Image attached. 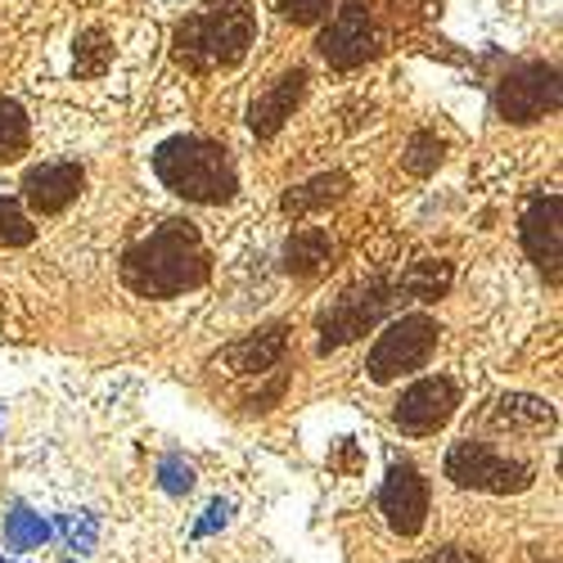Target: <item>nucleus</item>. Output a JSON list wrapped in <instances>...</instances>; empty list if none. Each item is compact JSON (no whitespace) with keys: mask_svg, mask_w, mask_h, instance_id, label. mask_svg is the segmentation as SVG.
<instances>
[{"mask_svg":"<svg viewBox=\"0 0 563 563\" xmlns=\"http://www.w3.org/2000/svg\"><path fill=\"white\" fill-rule=\"evenodd\" d=\"M203 275H208V253L190 221H163L122 257L126 289L145 298H172L180 289H195Z\"/></svg>","mask_w":563,"mask_h":563,"instance_id":"obj_1","label":"nucleus"},{"mask_svg":"<svg viewBox=\"0 0 563 563\" xmlns=\"http://www.w3.org/2000/svg\"><path fill=\"white\" fill-rule=\"evenodd\" d=\"M253 36H257V23L244 0H208L203 10H195L176 27V55L199 73H212V68L240 64L249 55Z\"/></svg>","mask_w":563,"mask_h":563,"instance_id":"obj_2","label":"nucleus"},{"mask_svg":"<svg viewBox=\"0 0 563 563\" xmlns=\"http://www.w3.org/2000/svg\"><path fill=\"white\" fill-rule=\"evenodd\" d=\"M154 167L167 190L195 203H221L234 195V167L225 150L208 145V140H172L154 154Z\"/></svg>","mask_w":563,"mask_h":563,"instance_id":"obj_3","label":"nucleus"},{"mask_svg":"<svg viewBox=\"0 0 563 563\" xmlns=\"http://www.w3.org/2000/svg\"><path fill=\"white\" fill-rule=\"evenodd\" d=\"M438 320H429V316H401V320H393L388 330L379 334V343L369 347V361H365V374L374 384H393V379H401V374H410V369H419L429 356H433V347H438Z\"/></svg>","mask_w":563,"mask_h":563,"instance_id":"obj_4","label":"nucleus"},{"mask_svg":"<svg viewBox=\"0 0 563 563\" xmlns=\"http://www.w3.org/2000/svg\"><path fill=\"white\" fill-rule=\"evenodd\" d=\"M446 478L455 487H468V492H492V496H509V492H523L532 483V468L519 464V460H505L496 455L487 442H474L464 438L446 451Z\"/></svg>","mask_w":563,"mask_h":563,"instance_id":"obj_5","label":"nucleus"},{"mask_svg":"<svg viewBox=\"0 0 563 563\" xmlns=\"http://www.w3.org/2000/svg\"><path fill=\"white\" fill-rule=\"evenodd\" d=\"M559 109V73L550 64L514 68L496 90V113L505 122H537Z\"/></svg>","mask_w":563,"mask_h":563,"instance_id":"obj_6","label":"nucleus"},{"mask_svg":"<svg viewBox=\"0 0 563 563\" xmlns=\"http://www.w3.org/2000/svg\"><path fill=\"white\" fill-rule=\"evenodd\" d=\"M388 302H393V298H388V289L379 285V279H369V285L343 294L330 311H324V320H320V352H330V347H343V343L361 339L369 324L388 311Z\"/></svg>","mask_w":563,"mask_h":563,"instance_id":"obj_7","label":"nucleus"},{"mask_svg":"<svg viewBox=\"0 0 563 563\" xmlns=\"http://www.w3.org/2000/svg\"><path fill=\"white\" fill-rule=\"evenodd\" d=\"M455 406H460V388L446 379V374H438V379H419L397 401V429L410 433V438H429L455 415Z\"/></svg>","mask_w":563,"mask_h":563,"instance_id":"obj_8","label":"nucleus"},{"mask_svg":"<svg viewBox=\"0 0 563 563\" xmlns=\"http://www.w3.org/2000/svg\"><path fill=\"white\" fill-rule=\"evenodd\" d=\"M320 55L334 68H356L374 55V10L369 0H347L320 36Z\"/></svg>","mask_w":563,"mask_h":563,"instance_id":"obj_9","label":"nucleus"},{"mask_svg":"<svg viewBox=\"0 0 563 563\" xmlns=\"http://www.w3.org/2000/svg\"><path fill=\"white\" fill-rule=\"evenodd\" d=\"M379 509H384V519L393 532L401 537H415L419 528H424V514H429V483L419 478V468L397 460L388 468V483L379 492Z\"/></svg>","mask_w":563,"mask_h":563,"instance_id":"obj_10","label":"nucleus"},{"mask_svg":"<svg viewBox=\"0 0 563 563\" xmlns=\"http://www.w3.org/2000/svg\"><path fill=\"white\" fill-rule=\"evenodd\" d=\"M523 249L528 257L550 275V285L559 279V195H537L523 212Z\"/></svg>","mask_w":563,"mask_h":563,"instance_id":"obj_11","label":"nucleus"},{"mask_svg":"<svg viewBox=\"0 0 563 563\" xmlns=\"http://www.w3.org/2000/svg\"><path fill=\"white\" fill-rule=\"evenodd\" d=\"M81 167L77 163H41V167H32L27 172V180H23V195H27V203L36 208V212H64L77 195H81Z\"/></svg>","mask_w":563,"mask_h":563,"instance_id":"obj_12","label":"nucleus"},{"mask_svg":"<svg viewBox=\"0 0 563 563\" xmlns=\"http://www.w3.org/2000/svg\"><path fill=\"white\" fill-rule=\"evenodd\" d=\"M302 90H307V73L302 68H294V73H285L279 77L266 96L253 104V131L257 135H275L279 126H285L289 118H294V109H298V100H302Z\"/></svg>","mask_w":563,"mask_h":563,"instance_id":"obj_13","label":"nucleus"},{"mask_svg":"<svg viewBox=\"0 0 563 563\" xmlns=\"http://www.w3.org/2000/svg\"><path fill=\"white\" fill-rule=\"evenodd\" d=\"M496 424L514 429V433H550L554 429V406L528 393H509L496 401Z\"/></svg>","mask_w":563,"mask_h":563,"instance_id":"obj_14","label":"nucleus"},{"mask_svg":"<svg viewBox=\"0 0 563 563\" xmlns=\"http://www.w3.org/2000/svg\"><path fill=\"white\" fill-rule=\"evenodd\" d=\"M279 352H285V324H271V330H262L257 339L234 343V347L225 352V365H230L234 374H266V369L279 361Z\"/></svg>","mask_w":563,"mask_h":563,"instance_id":"obj_15","label":"nucleus"},{"mask_svg":"<svg viewBox=\"0 0 563 563\" xmlns=\"http://www.w3.org/2000/svg\"><path fill=\"white\" fill-rule=\"evenodd\" d=\"M330 257H334V240L324 230H316V225L298 230L294 240L285 244V266L294 275H316V271L330 266Z\"/></svg>","mask_w":563,"mask_h":563,"instance_id":"obj_16","label":"nucleus"},{"mask_svg":"<svg viewBox=\"0 0 563 563\" xmlns=\"http://www.w3.org/2000/svg\"><path fill=\"white\" fill-rule=\"evenodd\" d=\"M343 190H347V180H343L339 172L316 176V180H307V185H298V190H289V195H285V212H289V217H307V212H316V208L339 203V199H343Z\"/></svg>","mask_w":563,"mask_h":563,"instance_id":"obj_17","label":"nucleus"},{"mask_svg":"<svg viewBox=\"0 0 563 563\" xmlns=\"http://www.w3.org/2000/svg\"><path fill=\"white\" fill-rule=\"evenodd\" d=\"M451 262H433V257H424V262H415L410 271H406V279H401V289L415 298V302H438L446 289H451Z\"/></svg>","mask_w":563,"mask_h":563,"instance_id":"obj_18","label":"nucleus"},{"mask_svg":"<svg viewBox=\"0 0 563 563\" xmlns=\"http://www.w3.org/2000/svg\"><path fill=\"white\" fill-rule=\"evenodd\" d=\"M45 537H51V523L41 519V514H32L27 505H14L10 519H5V545L14 550H36Z\"/></svg>","mask_w":563,"mask_h":563,"instance_id":"obj_19","label":"nucleus"},{"mask_svg":"<svg viewBox=\"0 0 563 563\" xmlns=\"http://www.w3.org/2000/svg\"><path fill=\"white\" fill-rule=\"evenodd\" d=\"M109 59H113V45H109V36H104L100 27H90V32L77 36V45H73V68H77L81 77L104 73Z\"/></svg>","mask_w":563,"mask_h":563,"instance_id":"obj_20","label":"nucleus"},{"mask_svg":"<svg viewBox=\"0 0 563 563\" xmlns=\"http://www.w3.org/2000/svg\"><path fill=\"white\" fill-rule=\"evenodd\" d=\"M27 150V118L14 100H0V163H10Z\"/></svg>","mask_w":563,"mask_h":563,"instance_id":"obj_21","label":"nucleus"},{"mask_svg":"<svg viewBox=\"0 0 563 563\" xmlns=\"http://www.w3.org/2000/svg\"><path fill=\"white\" fill-rule=\"evenodd\" d=\"M442 154H446V145H442L438 135H415V140H410V150H406V172L429 176V172H438Z\"/></svg>","mask_w":563,"mask_h":563,"instance_id":"obj_22","label":"nucleus"},{"mask_svg":"<svg viewBox=\"0 0 563 563\" xmlns=\"http://www.w3.org/2000/svg\"><path fill=\"white\" fill-rule=\"evenodd\" d=\"M96 514H64L59 519V537H64V550H77L86 554L90 545H96Z\"/></svg>","mask_w":563,"mask_h":563,"instance_id":"obj_23","label":"nucleus"},{"mask_svg":"<svg viewBox=\"0 0 563 563\" xmlns=\"http://www.w3.org/2000/svg\"><path fill=\"white\" fill-rule=\"evenodd\" d=\"M32 240V221L19 203L0 199V244H27Z\"/></svg>","mask_w":563,"mask_h":563,"instance_id":"obj_24","label":"nucleus"},{"mask_svg":"<svg viewBox=\"0 0 563 563\" xmlns=\"http://www.w3.org/2000/svg\"><path fill=\"white\" fill-rule=\"evenodd\" d=\"M158 478H163V487L172 492V496H185L195 487V464H185L180 455H167L163 464H158Z\"/></svg>","mask_w":563,"mask_h":563,"instance_id":"obj_25","label":"nucleus"},{"mask_svg":"<svg viewBox=\"0 0 563 563\" xmlns=\"http://www.w3.org/2000/svg\"><path fill=\"white\" fill-rule=\"evenodd\" d=\"M279 10H285V19H294V23H316L324 10H330V0H279Z\"/></svg>","mask_w":563,"mask_h":563,"instance_id":"obj_26","label":"nucleus"},{"mask_svg":"<svg viewBox=\"0 0 563 563\" xmlns=\"http://www.w3.org/2000/svg\"><path fill=\"white\" fill-rule=\"evenodd\" d=\"M429 563H483V554L464 550V545H442V550L429 554Z\"/></svg>","mask_w":563,"mask_h":563,"instance_id":"obj_27","label":"nucleus"},{"mask_svg":"<svg viewBox=\"0 0 563 563\" xmlns=\"http://www.w3.org/2000/svg\"><path fill=\"white\" fill-rule=\"evenodd\" d=\"M225 523H230V505H225V500H217V505H208V519H203L195 532H199V537H208V532H217V528H225Z\"/></svg>","mask_w":563,"mask_h":563,"instance_id":"obj_28","label":"nucleus"},{"mask_svg":"<svg viewBox=\"0 0 563 563\" xmlns=\"http://www.w3.org/2000/svg\"><path fill=\"white\" fill-rule=\"evenodd\" d=\"M0 563H5V559H0Z\"/></svg>","mask_w":563,"mask_h":563,"instance_id":"obj_29","label":"nucleus"}]
</instances>
